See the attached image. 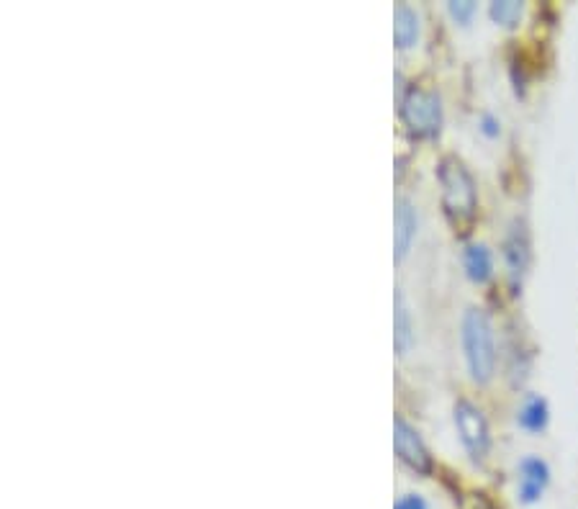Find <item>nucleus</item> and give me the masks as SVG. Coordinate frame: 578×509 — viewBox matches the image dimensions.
Listing matches in <instances>:
<instances>
[{"label":"nucleus","mask_w":578,"mask_h":509,"mask_svg":"<svg viewBox=\"0 0 578 509\" xmlns=\"http://www.w3.org/2000/svg\"><path fill=\"white\" fill-rule=\"evenodd\" d=\"M437 180L442 191V209L455 229L471 227L478 209V188L458 157H445L437 165Z\"/></svg>","instance_id":"obj_1"},{"label":"nucleus","mask_w":578,"mask_h":509,"mask_svg":"<svg viewBox=\"0 0 578 509\" xmlns=\"http://www.w3.org/2000/svg\"><path fill=\"white\" fill-rule=\"evenodd\" d=\"M460 340L468 371L476 384H489L496 371L494 324L481 309H468L460 324Z\"/></svg>","instance_id":"obj_2"},{"label":"nucleus","mask_w":578,"mask_h":509,"mask_svg":"<svg viewBox=\"0 0 578 509\" xmlns=\"http://www.w3.org/2000/svg\"><path fill=\"white\" fill-rule=\"evenodd\" d=\"M399 116L406 132L419 139H432L442 129V101L435 90L409 88L399 101Z\"/></svg>","instance_id":"obj_3"},{"label":"nucleus","mask_w":578,"mask_h":509,"mask_svg":"<svg viewBox=\"0 0 578 509\" xmlns=\"http://www.w3.org/2000/svg\"><path fill=\"white\" fill-rule=\"evenodd\" d=\"M453 417H455V427H458L460 440H463L465 450H468V456H471L476 463H481L483 458L489 456V448H491L489 422H486L483 412L476 407V404L460 399L453 409Z\"/></svg>","instance_id":"obj_4"},{"label":"nucleus","mask_w":578,"mask_h":509,"mask_svg":"<svg viewBox=\"0 0 578 509\" xmlns=\"http://www.w3.org/2000/svg\"><path fill=\"white\" fill-rule=\"evenodd\" d=\"M394 450L399 461L412 468L414 474L427 476L432 471L430 450H427L424 440L419 438V432L404 417H396L394 420Z\"/></svg>","instance_id":"obj_5"},{"label":"nucleus","mask_w":578,"mask_h":509,"mask_svg":"<svg viewBox=\"0 0 578 509\" xmlns=\"http://www.w3.org/2000/svg\"><path fill=\"white\" fill-rule=\"evenodd\" d=\"M550 484V468L543 458L527 456L517 468V494L519 502L535 504L543 497Z\"/></svg>","instance_id":"obj_6"},{"label":"nucleus","mask_w":578,"mask_h":509,"mask_svg":"<svg viewBox=\"0 0 578 509\" xmlns=\"http://www.w3.org/2000/svg\"><path fill=\"white\" fill-rule=\"evenodd\" d=\"M394 255L396 260H404L409 255L414 245V237H417L419 229V214L412 206V201L406 198H399L396 201V214H394Z\"/></svg>","instance_id":"obj_7"},{"label":"nucleus","mask_w":578,"mask_h":509,"mask_svg":"<svg viewBox=\"0 0 578 509\" xmlns=\"http://www.w3.org/2000/svg\"><path fill=\"white\" fill-rule=\"evenodd\" d=\"M504 260H507L512 281L522 278V273L527 270V263H530V242H527L525 227L519 222L512 224L507 240H504Z\"/></svg>","instance_id":"obj_8"},{"label":"nucleus","mask_w":578,"mask_h":509,"mask_svg":"<svg viewBox=\"0 0 578 509\" xmlns=\"http://www.w3.org/2000/svg\"><path fill=\"white\" fill-rule=\"evenodd\" d=\"M463 268L473 283H486L494 276V258L486 245H468L463 250Z\"/></svg>","instance_id":"obj_9"},{"label":"nucleus","mask_w":578,"mask_h":509,"mask_svg":"<svg viewBox=\"0 0 578 509\" xmlns=\"http://www.w3.org/2000/svg\"><path fill=\"white\" fill-rule=\"evenodd\" d=\"M394 39L399 49H409L419 39V16L412 6L399 3L394 11Z\"/></svg>","instance_id":"obj_10"},{"label":"nucleus","mask_w":578,"mask_h":509,"mask_svg":"<svg viewBox=\"0 0 578 509\" xmlns=\"http://www.w3.org/2000/svg\"><path fill=\"white\" fill-rule=\"evenodd\" d=\"M517 422L527 432H543L550 422V409L543 396H527L525 404L519 407Z\"/></svg>","instance_id":"obj_11"},{"label":"nucleus","mask_w":578,"mask_h":509,"mask_svg":"<svg viewBox=\"0 0 578 509\" xmlns=\"http://www.w3.org/2000/svg\"><path fill=\"white\" fill-rule=\"evenodd\" d=\"M412 342H414L412 314H409V309H406L404 296L396 291V296H394V345H396V353L399 355L409 353Z\"/></svg>","instance_id":"obj_12"},{"label":"nucleus","mask_w":578,"mask_h":509,"mask_svg":"<svg viewBox=\"0 0 578 509\" xmlns=\"http://www.w3.org/2000/svg\"><path fill=\"white\" fill-rule=\"evenodd\" d=\"M522 11H525V6H522L519 0H494L489 8L491 18L501 26H517L519 18H522Z\"/></svg>","instance_id":"obj_13"},{"label":"nucleus","mask_w":578,"mask_h":509,"mask_svg":"<svg viewBox=\"0 0 578 509\" xmlns=\"http://www.w3.org/2000/svg\"><path fill=\"white\" fill-rule=\"evenodd\" d=\"M447 11H450V16H453L458 24H468L473 13H476V3H473V0H450Z\"/></svg>","instance_id":"obj_14"},{"label":"nucleus","mask_w":578,"mask_h":509,"mask_svg":"<svg viewBox=\"0 0 578 509\" xmlns=\"http://www.w3.org/2000/svg\"><path fill=\"white\" fill-rule=\"evenodd\" d=\"M394 509H430V507H427V502H424L419 494H404V497L394 504Z\"/></svg>","instance_id":"obj_15"},{"label":"nucleus","mask_w":578,"mask_h":509,"mask_svg":"<svg viewBox=\"0 0 578 509\" xmlns=\"http://www.w3.org/2000/svg\"><path fill=\"white\" fill-rule=\"evenodd\" d=\"M481 132L486 134V137H499V121H496L491 114H483L481 116Z\"/></svg>","instance_id":"obj_16"}]
</instances>
